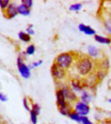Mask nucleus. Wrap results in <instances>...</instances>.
I'll use <instances>...</instances> for the list:
<instances>
[{
	"label": "nucleus",
	"mask_w": 111,
	"mask_h": 124,
	"mask_svg": "<svg viewBox=\"0 0 111 124\" xmlns=\"http://www.w3.org/2000/svg\"><path fill=\"white\" fill-rule=\"evenodd\" d=\"M97 66L98 62L96 60H94L86 55L77 54L75 64L69 70H75V72L77 73L76 78H81V77H87L90 74L94 73Z\"/></svg>",
	"instance_id": "nucleus-1"
},
{
	"label": "nucleus",
	"mask_w": 111,
	"mask_h": 124,
	"mask_svg": "<svg viewBox=\"0 0 111 124\" xmlns=\"http://www.w3.org/2000/svg\"><path fill=\"white\" fill-rule=\"evenodd\" d=\"M77 57V53L69 51V52H63L56 56L54 60V63L58 65L60 68L64 70H69L75 64V62Z\"/></svg>",
	"instance_id": "nucleus-2"
},
{
	"label": "nucleus",
	"mask_w": 111,
	"mask_h": 124,
	"mask_svg": "<svg viewBox=\"0 0 111 124\" xmlns=\"http://www.w3.org/2000/svg\"><path fill=\"white\" fill-rule=\"evenodd\" d=\"M56 85H59V86H57V89H61L62 90L65 99H66V101L68 103L72 104V103H76V102L78 101V98H77V96L76 94V92L71 89L70 85H68V84L61 81V82H56Z\"/></svg>",
	"instance_id": "nucleus-3"
},
{
	"label": "nucleus",
	"mask_w": 111,
	"mask_h": 124,
	"mask_svg": "<svg viewBox=\"0 0 111 124\" xmlns=\"http://www.w3.org/2000/svg\"><path fill=\"white\" fill-rule=\"evenodd\" d=\"M51 74L53 76L55 82H61L62 80L65 79V77L67 75L66 70L60 68V67L56 65L55 63H53L51 66Z\"/></svg>",
	"instance_id": "nucleus-4"
},
{
	"label": "nucleus",
	"mask_w": 111,
	"mask_h": 124,
	"mask_svg": "<svg viewBox=\"0 0 111 124\" xmlns=\"http://www.w3.org/2000/svg\"><path fill=\"white\" fill-rule=\"evenodd\" d=\"M17 63L18 72H19V74L22 75L23 78H25V79L30 78V77H31V69H30L29 65H27L24 62V58L22 57V56H18V57H17Z\"/></svg>",
	"instance_id": "nucleus-5"
},
{
	"label": "nucleus",
	"mask_w": 111,
	"mask_h": 124,
	"mask_svg": "<svg viewBox=\"0 0 111 124\" xmlns=\"http://www.w3.org/2000/svg\"><path fill=\"white\" fill-rule=\"evenodd\" d=\"M73 110L80 116H87L91 111V108H90L89 104H86L82 101H77L73 105Z\"/></svg>",
	"instance_id": "nucleus-6"
},
{
	"label": "nucleus",
	"mask_w": 111,
	"mask_h": 124,
	"mask_svg": "<svg viewBox=\"0 0 111 124\" xmlns=\"http://www.w3.org/2000/svg\"><path fill=\"white\" fill-rule=\"evenodd\" d=\"M56 104H57V107L58 109L59 108H64V107H67L68 105H70V103H68L64 97V94L61 89H56Z\"/></svg>",
	"instance_id": "nucleus-7"
},
{
	"label": "nucleus",
	"mask_w": 111,
	"mask_h": 124,
	"mask_svg": "<svg viewBox=\"0 0 111 124\" xmlns=\"http://www.w3.org/2000/svg\"><path fill=\"white\" fill-rule=\"evenodd\" d=\"M69 85L76 93H83L85 91L84 82L81 78H70Z\"/></svg>",
	"instance_id": "nucleus-8"
},
{
	"label": "nucleus",
	"mask_w": 111,
	"mask_h": 124,
	"mask_svg": "<svg viewBox=\"0 0 111 124\" xmlns=\"http://www.w3.org/2000/svg\"><path fill=\"white\" fill-rule=\"evenodd\" d=\"M3 14L7 19H11V18L15 17L18 14V12H17V5H15L14 3L11 2L9 4V6L3 11Z\"/></svg>",
	"instance_id": "nucleus-9"
},
{
	"label": "nucleus",
	"mask_w": 111,
	"mask_h": 124,
	"mask_svg": "<svg viewBox=\"0 0 111 124\" xmlns=\"http://www.w3.org/2000/svg\"><path fill=\"white\" fill-rule=\"evenodd\" d=\"M88 56L89 57H91L92 59H102L103 57H101V51L100 49H98L97 47H95L93 45H90L88 47Z\"/></svg>",
	"instance_id": "nucleus-10"
},
{
	"label": "nucleus",
	"mask_w": 111,
	"mask_h": 124,
	"mask_svg": "<svg viewBox=\"0 0 111 124\" xmlns=\"http://www.w3.org/2000/svg\"><path fill=\"white\" fill-rule=\"evenodd\" d=\"M78 30H80V32H83L88 36H96V31H95L93 28L90 27V25L80 23L78 24Z\"/></svg>",
	"instance_id": "nucleus-11"
},
{
	"label": "nucleus",
	"mask_w": 111,
	"mask_h": 124,
	"mask_svg": "<svg viewBox=\"0 0 111 124\" xmlns=\"http://www.w3.org/2000/svg\"><path fill=\"white\" fill-rule=\"evenodd\" d=\"M92 94L90 93L89 91H87V90H85L83 93H82V95H81V97H80V99H81V101L82 102H84V103H86V104H89L90 102L92 101Z\"/></svg>",
	"instance_id": "nucleus-12"
},
{
	"label": "nucleus",
	"mask_w": 111,
	"mask_h": 124,
	"mask_svg": "<svg viewBox=\"0 0 111 124\" xmlns=\"http://www.w3.org/2000/svg\"><path fill=\"white\" fill-rule=\"evenodd\" d=\"M94 39L97 43H100V44H106V45L111 44V38L109 37H103V36L96 35V36H94Z\"/></svg>",
	"instance_id": "nucleus-13"
},
{
	"label": "nucleus",
	"mask_w": 111,
	"mask_h": 124,
	"mask_svg": "<svg viewBox=\"0 0 111 124\" xmlns=\"http://www.w3.org/2000/svg\"><path fill=\"white\" fill-rule=\"evenodd\" d=\"M17 12L18 14H22V15H26V16H28L30 15L31 13V9L29 7H27L25 4L20 3L19 5H17Z\"/></svg>",
	"instance_id": "nucleus-14"
},
{
	"label": "nucleus",
	"mask_w": 111,
	"mask_h": 124,
	"mask_svg": "<svg viewBox=\"0 0 111 124\" xmlns=\"http://www.w3.org/2000/svg\"><path fill=\"white\" fill-rule=\"evenodd\" d=\"M98 65H99L100 68H102L104 70H108L109 69V59L104 56L102 59H100L98 61Z\"/></svg>",
	"instance_id": "nucleus-15"
},
{
	"label": "nucleus",
	"mask_w": 111,
	"mask_h": 124,
	"mask_svg": "<svg viewBox=\"0 0 111 124\" xmlns=\"http://www.w3.org/2000/svg\"><path fill=\"white\" fill-rule=\"evenodd\" d=\"M59 113L61 115H63V116H68L69 115V113L73 110V106H71V104L70 105H68L67 107H64V108H59Z\"/></svg>",
	"instance_id": "nucleus-16"
},
{
	"label": "nucleus",
	"mask_w": 111,
	"mask_h": 124,
	"mask_svg": "<svg viewBox=\"0 0 111 124\" xmlns=\"http://www.w3.org/2000/svg\"><path fill=\"white\" fill-rule=\"evenodd\" d=\"M18 38H19L20 41H23V42H25V43H30L31 40H32L31 36L29 34H27L26 32H19L18 33Z\"/></svg>",
	"instance_id": "nucleus-17"
},
{
	"label": "nucleus",
	"mask_w": 111,
	"mask_h": 124,
	"mask_svg": "<svg viewBox=\"0 0 111 124\" xmlns=\"http://www.w3.org/2000/svg\"><path fill=\"white\" fill-rule=\"evenodd\" d=\"M68 117H69L70 119H71V120H73V121L81 123V117H82V116L78 115V114H77V113L75 110H72V111L69 113V115H68Z\"/></svg>",
	"instance_id": "nucleus-18"
},
{
	"label": "nucleus",
	"mask_w": 111,
	"mask_h": 124,
	"mask_svg": "<svg viewBox=\"0 0 111 124\" xmlns=\"http://www.w3.org/2000/svg\"><path fill=\"white\" fill-rule=\"evenodd\" d=\"M103 25H104L105 31H106L108 34H111V18H106V19H104Z\"/></svg>",
	"instance_id": "nucleus-19"
},
{
	"label": "nucleus",
	"mask_w": 111,
	"mask_h": 124,
	"mask_svg": "<svg viewBox=\"0 0 111 124\" xmlns=\"http://www.w3.org/2000/svg\"><path fill=\"white\" fill-rule=\"evenodd\" d=\"M35 52H36V47L34 44H30L27 47V49H26V54L27 55H33Z\"/></svg>",
	"instance_id": "nucleus-20"
},
{
	"label": "nucleus",
	"mask_w": 111,
	"mask_h": 124,
	"mask_svg": "<svg viewBox=\"0 0 111 124\" xmlns=\"http://www.w3.org/2000/svg\"><path fill=\"white\" fill-rule=\"evenodd\" d=\"M83 7V4L82 3H75V4H71L69 6V10L70 11H80Z\"/></svg>",
	"instance_id": "nucleus-21"
},
{
	"label": "nucleus",
	"mask_w": 111,
	"mask_h": 124,
	"mask_svg": "<svg viewBox=\"0 0 111 124\" xmlns=\"http://www.w3.org/2000/svg\"><path fill=\"white\" fill-rule=\"evenodd\" d=\"M10 3L11 2H10L9 0H0V8H1L2 11H4V10L9 6Z\"/></svg>",
	"instance_id": "nucleus-22"
},
{
	"label": "nucleus",
	"mask_w": 111,
	"mask_h": 124,
	"mask_svg": "<svg viewBox=\"0 0 111 124\" xmlns=\"http://www.w3.org/2000/svg\"><path fill=\"white\" fill-rule=\"evenodd\" d=\"M32 111H34L37 115H39L41 112V106L37 103H32Z\"/></svg>",
	"instance_id": "nucleus-23"
},
{
	"label": "nucleus",
	"mask_w": 111,
	"mask_h": 124,
	"mask_svg": "<svg viewBox=\"0 0 111 124\" xmlns=\"http://www.w3.org/2000/svg\"><path fill=\"white\" fill-rule=\"evenodd\" d=\"M30 115H31V122L32 124H37V122H38V115L36 114V113L34 111H32L30 112Z\"/></svg>",
	"instance_id": "nucleus-24"
},
{
	"label": "nucleus",
	"mask_w": 111,
	"mask_h": 124,
	"mask_svg": "<svg viewBox=\"0 0 111 124\" xmlns=\"http://www.w3.org/2000/svg\"><path fill=\"white\" fill-rule=\"evenodd\" d=\"M42 63H43V60H38V61L34 62V63L30 64L29 67H30V69H33V68H35V67H38V66L42 65Z\"/></svg>",
	"instance_id": "nucleus-25"
},
{
	"label": "nucleus",
	"mask_w": 111,
	"mask_h": 124,
	"mask_svg": "<svg viewBox=\"0 0 111 124\" xmlns=\"http://www.w3.org/2000/svg\"><path fill=\"white\" fill-rule=\"evenodd\" d=\"M81 123L82 124H93V122L90 120L87 116H82L81 117Z\"/></svg>",
	"instance_id": "nucleus-26"
},
{
	"label": "nucleus",
	"mask_w": 111,
	"mask_h": 124,
	"mask_svg": "<svg viewBox=\"0 0 111 124\" xmlns=\"http://www.w3.org/2000/svg\"><path fill=\"white\" fill-rule=\"evenodd\" d=\"M23 4H25L27 7H29L30 9L33 7V5H34V2H33V0H23L22 1Z\"/></svg>",
	"instance_id": "nucleus-27"
},
{
	"label": "nucleus",
	"mask_w": 111,
	"mask_h": 124,
	"mask_svg": "<svg viewBox=\"0 0 111 124\" xmlns=\"http://www.w3.org/2000/svg\"><path fill=\"white\" fill-rule=\"evenodd\" d=\"M23 103H24V107L26 108V110H28L31 112V108L29 106V98H24V100H23Z\"/></svg>",
	"instance_id": "nucleus-28"
},
{
	"label": "nucleus",
	"mask_w": 111,
	"mask_h": 124,
	"mask_svg": "<svg viewBox=\"0 0 111 124\" xmlns=\"http://www.w3.org/2000/svg\"><path fill=\"white\" fill-rule=\"evenodd\" d=\"M26 33L29 34L30 36L35 35V31L33 30V24H29V27L27 28V30H26Z\"/></svg>",
	"instance_id": "nucleus-29"
},
{
	"label": "nucleus",
	"mask_w": 111,
	"mask_h": 124,
	"mask_svg": "<svg viewBox=\"0 0 111 124\" xmlns=\"http://www.w3.org/2000/svg\"><path fill=\"white\" fill-rule=\"evenodd\" d=\"M0 101H1V102H6L7 101L6 95H4L3 93H1V92H0Z\"/></svg>",
	"instance_id": "nucleus-30"
},
{
	"label": "nucleus",
	"mask_w": 111,
	"mask_h": 124,
	"mask_svg": "<svg viewBox=\"0 0 111 124\" xmlns=\"http://www.w3.org/2000/svg\"><path fill=\"white\" fill-rule=\"evenodd\" d=\"M108 102H109V103H111V99H109V100H108Z\"/></svg>",
	"instance_id": "nucleus-31"
},
{
	"label": "nucleus",
	"mask_w": 111,
	"mask_h": 124,
	"mask_svg": "<svg viewBox=\"0 0 111 124\" xmlns=\"http://www.w3.org/2000/svg\"><path fill=\"white\" fill-rule=\"evenodd\" d=\"M110 50H111V48H110Z\"/></svg>",
	"instance_id": "nucleus-32"
},
{
	"label": "nucleus",
	"mask_w": 111,
	"mask_h": 124,
	"mask_svg": "<svg viewBox=\"0 0 111 124\" xmlns=\"http://www.w3.org/2000/svg\"><path fill=\"white\" fill-rule=\"evenodd\" d=\"M51 124H52V123H51Z\"/></svg>",
	"instance_id": "nucleus-33"
}]
</instances>
